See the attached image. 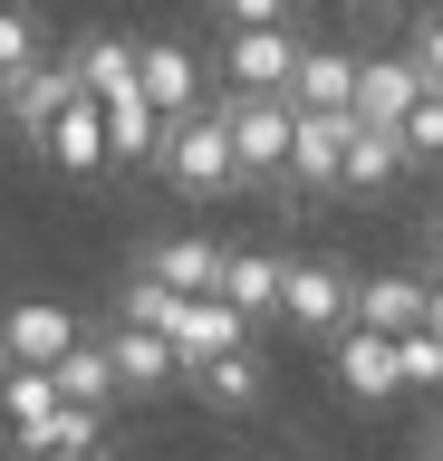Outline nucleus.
Returning <instances> with one entry per match:
<instances>
[{
  "label": "nucleus",
  "instance_id": "26",
  "mask_svg": "<svg viewBox=\"0 0 443 461\" xmlns=\"http://www.w3.org/2000/svg\"><path fill=\"white\" fill-rule=\"evenodd\" d=\"M405 58H414V77H424V86H434V96H443V10H424V20H414Z\"/></svg>",
  "mask_w": 443,
  "mask_h": 461
},
{
  "label": "nucleus",
  "instance_id": "10",
  "mask_svg": "<svg viewBox=\"0 0 443 461\" xmlns=\"http://www.w3.org/2000/svg\"><path fill=\"white\" fill-rule=\"evenodd\" d=\"M97 346H106V375H116V394H164V384H183L174 346L154 337V327H125V317H116Z\"/></svg>",
  "mask_w": 443,
  "mask_h": 461
},
{
  "label": "nucleus",
  "instance_id": "22",
  "mask_svg": "<svg viewBox=\"0 0 443 461\" xmlns=\"http://www.w3.org/2000/svg\"><path fill=\"white\" fill-rule=\"evenodd\" d=\"M49 384H59V403H88V413H106V403H116V375H106V346H68L59 366H49Z\"/></svg>",
  "mask_w": 443,
  "mask_h": 461
},
{
  "label": "nucleus",
  "instance_id": "25",
  "mask_svg": "<svg viewBox=\"0 0 443 461\" xmlns=\"http://www.w3.org/2000/svg\"><path fill=\"white\" fill-rule=\"evenodd\" d=\"M395 384H443V346L414 327V337H395Z\"/></svg>",
  "mask_w": 443,
  "mask_h": 461
},
{
  "label": "nucleus",
  "instance_id": "3",
  "mask_svg": "<svg viewBox=\"0 0 443 461\" xmlns=\"http://www.w3.org/2000/svg\"><path fill=\"white\" fill-rule=\"evenodd\" d=\"M222 135H232L241 183H280L290 173V96H232L222 106Z\"/></svg>",
  "mask_w": 443,
  "mask_h": 461
},
{
  "label": "nucleus",
  "instance_id": "21",
  "mask_svg": "<svg viewBox=\"0 0 443 461\" xmlns=\"http://www.w3.org/2000/svg\"><path fill=\"white\" fill-rule=\"evenodd\" d=\"M106 164H154V135H164V115L145 106V96H106Z\"/></svg>",
  "mask_w": 443,
  "mask_h": 461
},
{
  "label": "nucleus",
  "instance_id": "23",
  "mask_svg": "<svg viewBox=\"0 0 443 461\" xmlns=\"http://www.w3.org/2000/svg\"><path fill=\"white\" fill-rule=\"evenodd\" d=\"M49 58V29H39L30 0H0V77H20V68H39Z\"/></svg>",
  "mask_w": 443,
  "mask_h": 461
},
{
  "label": "nucleus",
  "instance_id": "6",
  "mask_svg": "<svg viewBox=\"0 0 443 461\" xmlns=\"http://www.w3.org/2000/svg\"><path fill=\"white\" fill-rule=\"evenodd\" d=\"M78 96H88V86H78V68H68V58H39V68H20V77H0V115H10L30 144L49 135Z\"/></svg>",
  "mask_w": 443,
  "mask_h": 461
},
{
  "label": "nucleus",
  "instance_id": "28",
  "mask_svg": "<svg viewBox=\"0 0 443 461\" xmlns=\"http://www.w3.org/2000/svg\"><path fill=\"white\" fill-rule=\"evenodd\" d=\"M424 337H434V346H443V279H434V288H424Z\"/></svg>",
  "mask_w": 443,
  "mask_h": 461
},
{
  "label": "nucleus",
  "instance_id": "11",
  "mask_svg": "<svg viewBox=\"0 0 443 461\" xmlns=\"http://www.w3.org/2000/svg\"><path fill=\"white\" fill-rule=\"evenodd\" d=\"M145 279L174 288V298H212V288H222V240H203V230L154 240V250H145Z\"/></svg>",
  "mask_w": 443,
  "mask_h": 461
},
{
  "label": "nucleus",
  "instance_id": "29",
  "mask_svg": "<svg viewBox=\"0 0 443 461\" xmlns=\"http://www.w3.org/2000/svg\"><path fill=\"white\" fill-rule=\"evenodd\" d=\"M20 461H106V452H20Z\"/></svg>",
  "mask_w": 443,
  "mask_h": 461
},
{
  "label": "nucleus",
  "instance_id": "17",
  "mask_svg": "<svg viewBox=\"0 0 443 461\" xmlns=\"http://www.w3.org/2000/svg\"><path fill=\"white\" fill-rule=\"evenodd\" d=\"M193 375V394L212 403V413H251V403H261V356H251V346H232V356H203V366H183Z\"/></svg>",
  "mask_w": 443,
  "mask_h": 461
},
{
  "label": "nucleus",
  "instance_id": "5",
  "mask_svg": "<svg viewBox=\"0 0 443 461\" xmlns=\"http://www.w3.org/2000/svg\"><path fill=\"white\" fill-rule=\"evenodd\" d=\"M68 346H78V308L59 298H20V308H0V366H59Z\"/></svg>",
  "mask_w": 443,
  "mask_h": 461
},
{
  "label": "nucleus",
  "instance_id": "9",
  "mask_svg": "<svg viewBox=\"0 0 443 461\" xmlns=\"http://www.w3.org/2000/svg\"><path fill=\"white\" fill-rule=\"evenodd\" d=\"M414 96H424V77H414V58H356V96L347 115L356 125H376V135H395L414 115Z\"/></svg>",
  "mask_w": 443,
  "mask_h": 461
},
{
  "label": "nucleus",
  "instance_id": "20",
  "mask_svg": "<svg viewBox=\"0 0 443 461\" xmlns=\"http://www.w3.org/2000/svg\"><path fill=\"white\" fill-rule=\"evenodd\" d=\"M39 144H49V164H59V173H97V164H106V115H97V96H78Z\"/></svg>",
  "mask_w": 443,
  "mask_h": 461
},
{
  "label": "nucleus",
  "instance_id": "13",
  "mask_svg": "<svg viewBox=\"0 0 443 461\" xmlns=\"http://www.w3.org/2000/svg\"><path fill=\"white\" fill-rule=\"evenodd\" d=\"M347 327H366V337H414V327H424V279H405V269L366 279L347 298Z\"/></svg>",
  "mask_w": 443,
  "mask_h": 461
},
{
  "label": "nucleus",
  "instance_id": "15",
  "mask_svg": "<svg viewBox=\"0 0 443 461\" xmlns=\"http://www.w3.org/2000/svg\"><path fill=\"white\" fill-rule=\"evenodd\" d=\"M337 154H347V115H299L290 106V183L328 193L337 183Z\"/></svg>",
  "mask_w": 443,
  "mask_h": 461
},
{
  "label": "nucleus",
  "instance_id": "31",
  "mask_svg": "<svg viewBox=\"0 0 443 461\" xmlns=\"http://www.w3.org/2000/svg\"><path fill=\"white\" fill-rule=\"evenodd\" d=\"M424 230H434V259H443V212H434V221H424Z\"/></svg>",
  "mask_w": 443,
  "mask_h": 461
},
{
  "label": "nucleus",
  "instance_id": "7",
  "mask_svg": "<svg viewBox=\"0 0 443 461\" xmlns=\"http://www.w3.org/2000/svg\"><path fill=\"white\" fill-rule=\"evenodd\" d=\"M135 96H145L164 125L193 115V106H203V58L183 49V39H145V49H135Z\"/></svg>",
  "mask_w": 443,
  "mask_h": 461
},
{
  "label": "nucleus",
  "instance_id": "16",
  "mask_svg": "<svg viewBox=\"0 0 443 461\" xmlns=\"http://www.w3.org/2000/svg\"><path fill=\"white\" fill-rule=\"evenodd\" d=\"M337 384H347L356 403H385V394H405V384H395V337L337 327Z\"/></svg>",
  "mask_w": 443,
  "mask_h": 461
},
{
  "label": "nucleus",
  "instance_id": "18",
  "mask_svg": "<svg viewBox=\"0 0 443 461\" xmlns=\"http://www.w3.org/2000/svg\"><path fill=\"white\" fill-rule=\"evenodd\" d=\"M68 68H78V86H88L97 106H106V96H135V39H116V29H88Z\"/></svg>",
  "mask_w": 443,
  "mask_h": 461
},
{
  "label": "nucleus",
  "instance_id": "14",
  "mask_svg": "<svg viewBox=\"0 0 443 461\" xmlns=\"http://www.w3.org/2000/svg\"><path fill=\"white\" fill-rule=\"evenodd\" d=\"M347 96H356V58L347 49H299V68H290V106L299 115H347Z\"/></svg>",
  "mask_w": 443,
  "mask_h": 461
},
{
  "label": "nucleus",
  "instance_id": "19",
  "mask_svg": "<svg viewBox=\"0 0 443 461\" xmlns=\"http://www.w3.org/2000/svg\"><path fill=\"white\" fill-rule=\"evenodd\" d=\"M222 308H241V317H270L280 308V259L270 250H222V288H212Z\"/></svg>",
  "mask_w": 443,
  "mask_h": 461
},
{
  "label": "nucleus",
  "instance_id": "4",
  "mask_svg": "<svg viewBox=\"0 0 443 461\" xmlns=\"http://www.w3.org/2000/svg\"><path fill=\"white\" fill-rule=\"evenodd\" d=\"M154 337L174 346V366H203V356H232V346H251V317L222 308V298H174V308L154 317Z\"/></svg>",
  "mask_w": 443,
  "mask_h": 461
},
{
  "label": "nucleus",
  "instance_id": "24",
  "mask_svg": "<svg viewBox=\"0 0 443 461\" xmlns=\"http://www.w3.org/2000/svg\"><path fill=\"white\" fill-rule=\"evenodd\" d=\"M395 144H405V164H443V96H434V86L414 96V115L395 125Z\"/></svg>",
  "mask_w": 443,
  "mask_h": 461
},
{
  "label": "nucleus",
  "instance_id": "30",
  "mask_svg": "<svg viewBox=\"0 0 443 461\" xmlns=\"http://www.w3.org/2000/svg\"><path fill=\"white\" fill-rule=\"evenodd\" d=\"M424 461H443V423H424Z\"/></svg>",
  "mask_w": 443,
  "mask_h": 461
},
{
  "label": "nucleus",
  "instance_id": "1",
  "mask_svg": "<svg viewBox=\"0 0 443 461\" xmlns=\"http://www.w3.org/2000/svg\"><path fill=\"white\" fill-rule=\"evenodd\" d=\"M154 164H164V183H174V193H193V202L241 193V164H232V135H222V106L174 115V125L154 135Z\"/></svg>",
  "mask_w": 443,
  "mask_h": 461
},
{
  "label": "nucleus",
  "instance_id": "8",
  "mask_svg": "<svg viewBox=\"0 0 443 461\" xmlns=\"http://www.w3.org/2000/svg\"><path fill=\"white\" fill-rule=\"evenodd\" d=\"M290 68H299L290 29H232V49H222V77L241 96H290Z\"/></svg>",
  "mask_w": 443,
  "mask_h": 461
},
{
  "label": "nucleus",
  "instance_id": "2",
  "mask_svg": "<svg viewBox=\"0 0 443 461\" xmlns=\"http://www.w3.org/2000/svg\"><path fill=\"white\" fill-rule=\"evenodd\" d=\"M347 298H356V279L337 259H280V308L270 317H290L299 337H337L347 327Z\"/></svg>",
  "mask_w": 443,
  "mask_h": 461
},
{
  "label": "nucleus",
  "instance_id": "12",
  "mask_svg": "<svg viewBox=\"0 0 443 461\" xmlns=\"http://www.w3.org/2000/svg\"><path fill=\"white\" fill-rule=\"evenodd\" d=\"M395 173H405V144L347 115V154H337V183H328V193H356V202H376V193H395Z\"/></svg>",
  "mask_w": 443,
  "mask_h": 461
},
{
  "label": "nucleus",
  "instance_id": "27",
  "mask_svg": "<svg viewBox=\"0 0 443 461\" xmlns=\"http://www.w3.org/2000/svg\"><path fill=\"white\" fill-rule=\"evenodd\" d=\"M232 29H290V0H222Z\"/></svg>",
  "mask_w": 443,
  "mask_h": 461
}]
</instances>
